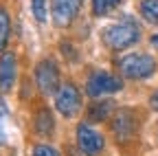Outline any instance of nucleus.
<instances>
[{
    "instance_id": "obj_2",
    "label": "nucleus",
    "mask_w": 158,
    "mask_h": 156,
    "mask_svg": "<svg viewBox=\"0 0 158 156\" xmlns=\"http://www.w3.org/2000/svg\"><path fill=\"white\" fill-rule=\"evenodd\" d=\"M138 130H141V119H138L136 110H132V108L116 110L114 116L110 119V132H112L116 143H123L125 145V143L134 141Z\"/></svg>"
},
{
    "instance_id": "obj_10",
    "label": "nucleus",
    "mask_w": 158,
    "mask_h": 156,
    "mask_svg": "<svg viewBox=\"0 0 158 156\" xmlns=\"http://www.w3.org/2000/svg\"><path fill=\"white\" fill-rule=\"evenodd\" d=\"M116 103L114 99H92V106L88 108V119L92 123H103L108 119H112L116 112Z\"/></svg>"
},
{
    "instance_id": "obj_8",
    "label": "nucleus",
    "mask_w": 158,
    "mask_h": 156,
    "mask_svg": "<svg viewBox=\"0 0 158 156\" xmlns=\"http://www.w3.org/2000/svg\"><path fill=\"white\" fill-rule=\"evenodd\" d=\"M81 5L84 0H51V18L55 27H68L77 18Z\"/></svg>"
},
{
    "instance_id": "obj_17",
    "label": "nucleus",
    "mask_w": 158,
    "mask_h": 156,
    "mask_svg": "<svg viewBox=\"0 0 158 156\" xmlns=\"http://www.w3.org/2000/svg\"><path fill=\"white\" fill-rule=\"evenodd\" d=\"M33 156H59V152L48 143H37L33 147Z\"/></svg>"
},
{
    "instance_id": "obj_5",
    "label": "nucleus",
    "mask_w": 158,
    "mask_h": 156,
    "mask_svg": "<svg viewBox=\"0 0 158 156\" xmlns=\"http://www.w3.org/2000/svg\"><path fill=\"white\" fill-rule=\"evenodd\" d=\"M84 99H81V92L73 82H64L59 86V90L55 92V108L59 114H64L66 119H73L81 112Z\"/></svg>"
},
{
    "instance_id": "obj_14",
    "label": "nucleus",
    "mask_w": 158,
    "mask_h": 156,
    "mask_svg": "<svg viewBox=\"0 0 158 156\" xmlns=\"http://www.w3.org/2000/svg\"><path fill=\"white\" fill-rule=\"evenodd\" d=\"M121 0H92V13L97 18H101V15H108Z\"/></svg>"
},
{
    "instance_id": "obj_6",
    "label": "nucleus",
    "mask_w": 158,
    "mask_h": 156,
    "mask_svg": "<svg viewBox=\"0 0 158 156\" xmlns=\"http://www.w3.org/2000/svg\"><path fill=\"white\" fill-rule=\"evenodd\" d=\"M35 86L37 90L42 92L44 97H55V92L59 90V86H62V79H59V68H57V62L51 60V57H46V60H42L37 66H35Z\"/></svg>"
},
{
    "instance_id": "obj_4",
    "label": "nucleus",
    "mask_w": 158,
    "mask_h": 156,
    "mask_svg": "<svg viewBox=\"0 0 158 156\" xmlns=\"http://www.w3.org/2000/svg\"><path fill=\"white\" fill-rule=\"evenodd\" d=\"M123 90V79L108 70H94L86 82V95L90 99H101L103 95H116Z\"/></svg>"
},
{
    "instance_id": "obj_3",
    "label": "nucleus",
    "mask_w": 158,
    "mask_h": 156,
    "mask_svg": "<svg viewBox=\"0 0 158 156\" xmlns=\"http://www.w3.org/2000/svg\"><path fill=\"white\" fill-rule=\"evenodd\" d=\"M118 70L125 79H134V82H141L147 79L156 73V62L152 55L145 53H130L125 55L123 60H118Z\"/></svg>"
},
{
    "instance_id": "obj_1",
    "label": "nucleus",
    "mask_w": 158,
    "mask_h": 156,
    "mask_svg": "<svg viewBox=\"0 0 158 156\" xmlns=\"http://www.w3.org/2000/svg\"><path fill=\"white\" fill-rule=\"evenodd\" d=\"M141 40V27L132 18H123L121 22H114L103 31V42L114 51H125Z\"/></svg>"
},
{
    "instance_id": "obj_7",
    "label": "nucleus",
    "mask_w": 158,
    "mask_h": 156,
    "mask_svg": "<svg viewBox=\"0 0 158 156\" xmlns=\"http://www.w3.org/2000/svg\"><path fill=\"white\" fill-rule=\"evenodd\" d=\"M77 139V150L81 152V156H99L106 150V139L101 132H97L88 123H79L75 130Z\"/></svg>"
},
{
    "instance_id": "obj_9",
    "label": "nucleus",
    "mask_w": 158,
    "mask_h": 156,
    "mask_svg": "<svg viewBox=\"0 0 158 156\" xmlns=\"http://www.w3.org/2000/svg\"><path fill=\"white\" fill-rule=\"evenodd\" d=\"M18 79V62L13 53H2L0 55V90L9 92L15 86Z\"/></svg>"
},
{
    "instance_id": "obj_19",
    "label": "nucleus",
    "mask_w": 158,
    "mask_h": 156,
    "mask_svg": "<svg viewBox=\"0 0 158 156\" xmlns=\"http://www.w3.org/2000/svg\"><path fill=\"white\" fill-rule=\"evenodd\" d=\"M149 42H152V46H154V48H158V33H154V35H152V40H149Z\"/></svg>"
},
{
    "instance_id": "obj_11",
    "label": "nucleus",
    "mask_w": 158,
    "mask_h": 156,
    "mask_svg": "<svg viewBox=\"0 0 158 156\" xmlns=\"http://www.w3.org/2000/svg\"><path fill=\"white\" fill-rule=\"evenodd\" d=\"M33 132L37 136H44V139H51L55 134V116L48 108H40L35 112V119H33Z\"/></svg>"
},
{
    "instance_id": "obj_12",
    "label": "nucleus",
    "mask_w": 158,
    "mask_h": 156,
    "mask_svg": "<svg viewBox=\"0 0 158 156\" xmlns=\"http://www.w3.org/2000/svg\"><path fill=\"white\" fill-rule=\"evenodd\" d=\"M9 33H11V18H9L7 9L0 5V53L9 44Z\"/></svg>"
},
{
    "instance_id": "obj_16",
    "label": "nucleus",
    "mask_w": 158,
    "mask_h": 156,
    "mask_svg": "<svg viewBox=\"0 0 158 156\" xmlns=\"http://www.w3.org/2000/svg\"><path fill=\"white\" fill-rule=\"evenodd\" d=\"M31 9H33V15L37 22H46V0H31Z\"/></svg>"
},
{
    "instance_id": "obj_13",
    "label": "nucleus",
    "mask_w": 158,
    "mask_h": 156,
    "mask_svg": "<svg viewBox=\"0 0 158 156\" xmlns=\"http://www.w3.org/2000/svg\"><path fill=\"white\" fill-rule=\"evenodd\" d=\"M141 15L147 22L158 24V0H141Z\"/></svg>"
},
{
    "instance_id": "obj_15",
    "label": "nucleus",
    "mask_w": 158,
    "mask_h": 156,
    "mask_svg": "<svg viewBox=\"0 0 158 156\" xmlns=\"http://www.w3.org/2000/svg\"><path fill=\"white\" fill-rule=\"evenodd\" d=\"M7 119H9V110L0 97V143H7Z\"/></svg>"
},
{
    "instance_id": "obj_18",
    "label": "nucleus",
    "mask_w": 158,
    "mask_h": 156,
    "mask_svg": "<svg viewBox=\"0 0 158 156\" xmlns=\"http://www.w3.org/2000/svg\"><path fill=\"white\" fill-rule=\"evenodd\" d=\"M149 106H152L154 110H158V92H154V95L149 97Z\"/></svg>"
}]
</instances>
